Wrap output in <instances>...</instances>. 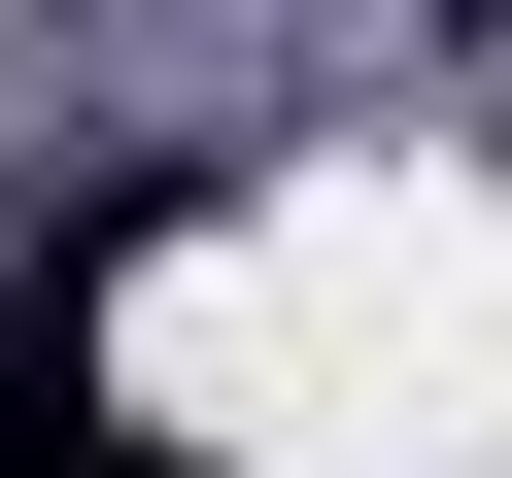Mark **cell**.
Listing matches in <instances>:
<instances>
[{
	"label": "cell",
	"instance_id": "obj_1",
	"mask_svg": "<svg viewBox=\"0 0 512 478\" xmlns=\"http://www.w3.org/2000/svg\"><path fill=\"white\" fill-rule=\"evenodd\" d=\"M0 478H171V410H103V239L35 274V342H0Z\"/></svg>",
	"mask_w": 512,
	"mask_h": 478
}]
</instances>
